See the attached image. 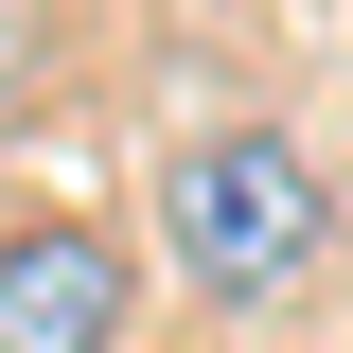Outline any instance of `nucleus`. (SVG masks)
Here are the masks:
<instances>
[{
	"label": "nucleus",
	"instance_id": "obj_2",
	"mask_svg": "<svg viewBox=\"0 0 353 353\" xmlns=\"http://www.w3.org/2000/svg\"><path fill=\"white\" fill-rule=\"evenodd\" d=\"M124 301L106 230H0V353H124Z\"/></svg>",
	"mask_w": 353,
	"mask_h": 353
},
{
	"label": "nucleus",
	"instance_id": "obj_1",
	"mask_svg": "<svg viewBox=\"0 0 353 353\" xmlns=\"http://www.w3.org/2000/svg\"><path fill=\"white\" fill-rule=\"evenodd\" d=\"M159 248H176V283H194L212 318L301 301L318 265H336V176H318V141H283V124L176 141V176H159Z\"/></svg>",
	"mask_w": 353,
	"mask_h": 353
}]
</instances>
